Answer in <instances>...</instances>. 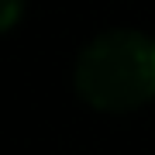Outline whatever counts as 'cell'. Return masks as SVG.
<instances>
[{
  "label": "cell",
  "mask_w": 155,
  "mask_h": 155,
  "mask_svg": "<svg viewBox=\"0 0 155 155\" xmlns=\"http://www.w3.org/2000/svg\"><path fill=\"white\" fill-rule=\"evenodd\" d=\"M0 21H4V28H14L17 24V17H21V11H24V0H0Z\"/></svg>",
  "instance_id": "2"
},
{
  "label": "cell",
  "mask_w": 155,
  "mask_h": 155,
  "mask_svg": "<svg viewBox=\"0 0 155 155\" xmlns=\"http://www.w3.org/2000/svg\"><path fill=\"white\" fill-rule=\"evenodd\" d=\"M76 90L97 110H131L155 97V38L131 28L97 35L79 52Z\"/></svg>",
  "instance_id": "1"
}]
</instances>
